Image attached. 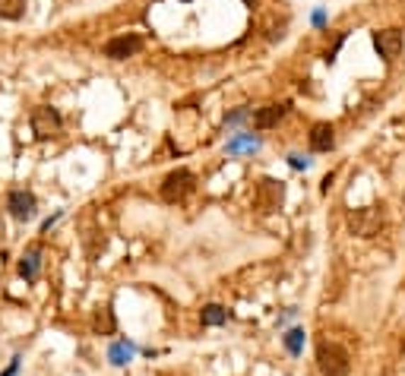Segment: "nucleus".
Masks as SVG:
<instances>
[{"label":"nucleus","mask_w":405,"mask_h":376,"mask_svg":"<svg viewBox=\"0 0 405 376\" xmlns=\"http://www.w3.org/2000/svg\"><path fill=\"white\" fill-rule=\"evenodd\" d=\"M316 367L323 376H348L352 370V354L339 341H320L316 345Z\"/></svg>","instance_id":"obj_1"},{"label":"nucleus","mask_w":405,"mask_h":376,"mask_svg":"<svg viewBox=\"0 0 405 376\" xmlns=\"http://www.w3.org/2000/svg\"><path fill=\"white\" fill-rule=\"evenodd\" d=\"M193 190V174L187 168H178L161 181V200L165 203H181Z\"/></svg>","instance_id":"obj_2"},{"label":"nucleus","mask_w":405,"mask_h":376,"mask_svg":"<svg viewBox=\"0 0 405 376\" xmlns=\"http://www.w3.org/2000/svg\"><path fill=\"white\" fill-rule=\"evenodd\" d=\"M6 209H10V215L16 222H32L38 212V200L32 190H10L6 193Z\"/></svg>","instance_id":"obj_3"},{"label":"nucleus","mask_w":405,"mask_h":376,"mask_svg":"<svg viewBox=\"0 0 405 376\" xmlns=\"http://www.w3.org/2000/svg\"><path fill=\"white\" fill-rule=\"evenodd\" d=\"M29 124H32V133H35L38 139H51V136H57V133H60L64 120H60V114L54 111V108L42 105V108H35V111H32Z\"/></svg>","instance_id":"obj_4"},{"label":"nucleus","mask_w":405,"mask_h":376,"mask_svg":"<svg viewBox=\"0 0 405 376\" xmlns=\"http://www.w3.org/2000/svg\"><path fill=\"white\" fill-rule=\"evenodd\" d=\"M282 196H285V187H282V181H273V177H266V181L256 183V193H253V203L260 212H273L282 206Z\"/></svg>","instance_id":"obj_5"},{"label":"nucleus","mask_w":405,"mask_h":376,"mask_svg":"<svg viewBox=\"0 0 405 376\" xmlns=\"http://www.w3.org/2000/svg\"><path fill=\"white\" fill-rule=\"evenodd\" d=\"M348 224H352V231L355 234H361V237H370V234H377L380 231V224H383V215H380V209H355L352 215H348Z\"/></svg>","instance_id":"obj_6"},{"label":"nucleus","mask_w":405,"mask_h":376,"mask_svg":"<svg viewBox=\"0 0 405 376\" xmlns=\"http://www.w3.org/2000/svg\"><path fill=\"white\" fill-rule=\"evenodd\" d=\"M374 47H377V54H380L387 64H393V60L399 57V51H402V32L399 29L374 32Z\"/></svg>","instance_id":"obj_7"},{"label":"nucleus","mask_w":405,"mask_h":376,"mask_svg":"<svg viewBox=\"0 0 405 376\" xmlns=\"http://www.w3.org/2000/svg\"><path fill=\"white\" fill-rule=\"evenodd\" d=\"M139 47H143V38L139 35H118V38H111V42L105 45V57L127 60V57H133Z\"/></svg>","instance_id":"obj_8"},{"label":"nucleus","mask_w":405,"mask_h":376,"mask_svg":"<svg viewBox=\"0 0 405 376\" xmlns=\"http://www.w3.org/2000/svg\"><path fill=\"white\" fill-rule=\"evenodd\" d=\"M333 146H336L333 124H314V130H310V149L314 152H329Z\"/></svg>","instance_id":"obj_9"},{"label":"nucleus","mask_w":405,"mask_h":376,"mask_svg":"<svg viewBox=\"0 0 405 376\" xmlns=\"http://www.w3.org/2000/svg\"><path fill=\"white\" fill-rule=\"evenodd\" d=\"M285 114H288V105H285V101H282V105H266V108H260V111H256L253 127H256V130H269L273 124H279Z\"/></svg>","instance_id":"obj_10"},{"label":"nucleus","mask_w":405,"mask_h":376,"mask_svg":"<svg viewBox=\"0 0 405 376\" xmlns=\"http://www.w3.org/2000/svg\"><path fill=\"white\" fill-rule=\"evenodd\" d=\"M38 269H42V247H29L25 256L19 259V275H23L25 282H35Z\"/></svg>","instance_id":"obj_11"},{"label":"nucleus","mask_w":405,"mask_h":376,"mask_svg":"<svg viewBox=\"0 0 405 376\" xmlns=\"http://www.w3.org/2000/svg\"><path fill=\"white\" fill-rule=\"evenodd\" d=\"M133 354H137V345H133V341H127V338L114 341V345L108 348V360H111L114 367H124V364H130V360H133Z\"/></svg>","instance_id":"obj_12"},{"label":"nucleus","mask_w":405,"mask_h":376,"mask_svg":"<svg viewBox=\"0 0 405 376\" xmlns=\"http://www.w3.org/2000/svg\"><path fill=\"white\" fill-rule=\"evenodd\" d=\"M200 319H202V326H225L228 323V310L225 307H219V304H209V307H202Z\"/></svg>","instance_id":"obj_13"},{"label":"nucleus","mask_w":405,"mask_h":376,"mask_svg":"<svg viewBox=\"0 0 405 376\" xmlns=\"http://www.w3.org/2000/svg\"><path fill=\"white\" fill-rule=\"evenodd\" d=\"M25 6H29V0H0V19L16 23V19H23Z\"/></svg>","instance_id":"obj_14"},{"label":"nucleus","mask_w":405,"mask_h":376,"mask_svg":"<svg viewBox=\"0 0 405 376\" xmlns=\"http://www.w3.org/2000/svg\"><path fill=\"white\" fill-rule=\"evenodd\" d=\"M282 341H285V351L292 354V358H298V354L304 351V329H288L285 335H282Z\"/></svg>","instance_id":"obj_15"},{"label":"nucleus","mask_w":405,"mask_h":376,"mask_svg":"<svg viewBox=\"0 0 405 376\" xmlns=\"http://www.w3.org/2000/svg\"><path fill=\"white\" fill-rule=\"evenodd\" d=\"M92 329H96V332H105V335L114 332V317H111V310H108V307L92 317Z\"/></svg>","instance_id":"obj_16"},{"label":"nucleus","mask_w":405,"mask_h":376,"mask_svg":"<svg viewBox=\"0 0 405 376\" xmlns=\"http://www.w3.org/2000/svg\"><path fill=\"white\" fill-rule=\"evenodd\" d=\"M256 146H260L256 136H244V139H234L232 146H228V152H241V149H256Z\"/></svg>","instance_id":"obj_17"},{"label":"nucleus","mask_w":405,"mask_h":376,"mask_svg":"<svg viewBox=\"0 0 405 376\" xmlns=\"http://www.w3.org/2000/svg\"><path fill=\"white\" fill-rule=\"evenodd\" d=\"M19 360H23V358H19V354H16V358L10 360V367H6V370L0 373V376H19Z\"/></svg>","instance_id":"obj_18"},{"label":"nucleus","mask_w":405,"mask_h":376,"mask_svg":"<svg viewBox=\"0 0 405 376\" xmlns=\"http://www.w3.org/2000/svg\"><path fill=\"white\" fill-rule=\"evenodd\" d=\"M292 165H295V168H307L310 161H307V159H301V155H292Z\"/></svg>","instance_id":"obj_19"},{"label":"nucleus","mask_w":405,"mask_h":376,"mask_svg":"<svg viewBox=\"0 0 405 376\" xmlns=\"http://www.w3.org/2000/svg\"><path fill=\"white\" fill-rule=\"evenodd\" d=\"M251 4H253V0H251Z\"/></svg>","instance_id":"obj_20"}]
</instances>
